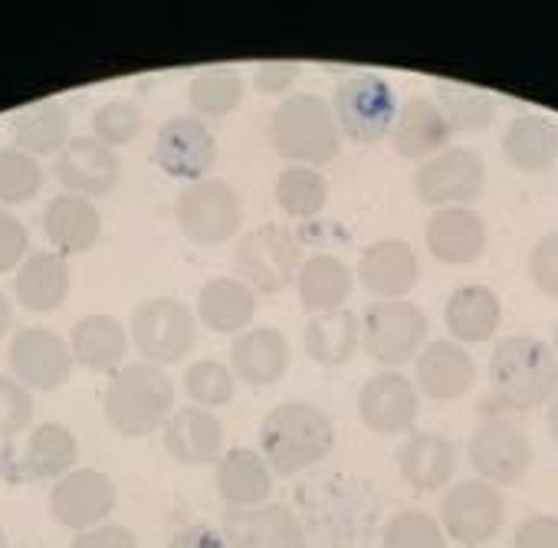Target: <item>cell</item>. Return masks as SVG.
I'll use <instances>...</instances> for the list:
<instances>
[{"label": "cell", "instance_id": "31", "mask_svg": "<svg viewBox=\"0 0 558 548\" xmlns=\"http://www.w3.org/2000/svg\"><path fill=\"white\" fill-rule=\"evenodd\" d=\"M444 322L457 345H480L496 336L502 322V303L489 287L470 283L453 290L444 309Z\"/></svg>", "mask_w": 558, "mask_h": 548}, {"label": "cell", "instance_id": "2", "mask_svg": "<svg viewBox=\"0 0 558 548\" xmlns=\"http://www.w3.org/2000/svg\"><path fill=\"white\" fill-rule=\"evenodd\" d=\"M269 145L287 161L316 168L329 165L342 151V132L332 102L313 93H296L269 115Z\"/></svg>", "mask_w": 558, "mask_h": 548}, {"label": "cell", "instance_id": "22", "mask_svg": "<svg viewBox=\"0 0 558 548\" xmlns=\"http://www.w3.org/2000/svg\"><path fill=\"white\" fill-rule=\"evenodd\" d=\"M290 368V339L272 326H253L240 336H233L230 345V372L253 385L269 388Z\"/></svg>", "mask_w": 558, "mask_h": 548}, {"label": "cell", "instance_id": "11", "mask_svg": "<svg viewBox=\"0 0 558 548\" xmlns=\"http://www.w3.org/2000/svg\"><path fill=\"white\" fill-rule=\"evenodd\" d=\"M8 365L11 378L21 381L27 391H57L73 378L76 358L63 336H57L53 329L31 326L11 339Z\"/></svg>", "mask_w": 558, "mask_h": 548}, {"label": "cell", "instance_id": "14", "mask_svg": "<svg viewBox=\"0 0 558 548\" xmlns=\"http://www.w3.org/2000/svg\"><path fill=\"white\" fill-rule=\"evenodd\" d=\"M155 165L178 181H204L207 171L217 161V142L214 132L204 125V119L197 115H174L168 119L158 135H155Z\"/></svg>", "mask_w": 558, "mask_h": 548}, {"label": "cell", "instance_id": "9", "mask_svg": "<svg viewBox=\"0 0 558 548\" xmlns=\"http://www.w3.org/2000/svg\"><path fill=\"white\" fill-rule=\"evenodd\" d=\"M427 345V316L408 300L375 303L362 316V349L385 368H401Z\"/></svg>", "mask_w": 558, "mask_h": 548}, {"label": "cell", "instance_id": "46", "mask_svg": "<svg viewBox=\"0 0 558 548\" xmlns=\"http://www.w3.org/2000/svg\"><path fill=\"white\" fill-rule=\"evenodd\" d=\"M31 256V230L14 214H0V277L11 269H21V263Z\"/></svg>", "mask_w": 558, "mask_h": 548}, {"label": "cell", "instance_id": "41", "mask_svg": "<svg viewBox=\"0 0 558 548\" xmlns=\"http://www.w3.org/2000/svg\"><path fill=\"white\" fill-rule=\"evenodd\" d=\"M44 187V165L21 151V148H0V204H27Z\"/></svg>", "mask_w": 558, "mask_h": 548}, {"label": "cell", "instance_id": "12", "mask_svg": "<svg viewBox=\"0 0 558 548\" xmlns=\"http://www.w3.org/2000/svg\"><path fill=\"white\" fill-rule=\"evenodd\" d=\"M470 463L489 486H515L532 466L529 434L509 417L483 421L470 437Z\"/></svg>", "mask_w": 558, "mask_h": 548}, {"label": "cell", "instance_id": "23", "mask_svg": "<svg viewBox=\"0 0 558 548\" xmlns=\"http://www.w3.org/2000/svg\"><path fill=\"white\" fill-rule=\"evenodd\" d=\"M256 313H259V296L243 280H230V277H217V280L204 283L197 293V303H194L197 322L217 336L246 332L253 326Z\"/></svg>", "mask_w": 558, "mask_h": 548}, {"label": "cell", "instance_id": "7", "mask_svg": "<svg viewBox=\"0 0 558 548\" xmlns=\"http://www.w3.org/2000/svg\"><path fill=\"white\" fill-rule=\"evenodd\" d=\"M197 342V316L171 300V296H155L135 306L132 313V345L148 365H178L191 355Z\"/></svg>", "mask_w": 558, "mask_h": 548}, {"label": "cell", "instance_id": "21", "mask_svg": "<svg viewBox=\"0 0 558 548\" xmlns=\"http://www.w3.org/2000/svg\"><path fill=\"white\" fill-rule=\"evenodd\" d=\"M476 381V365L463 345L453 339H437L414 358V388L434 401H457Z\"/></svg>", "mask_w": 558, "mask_h": 548}, {"label": "cell", "instance_id": "47", "mask_svg": "<svg viewBox=\"0 0 558 548\" xmlns=\"http://www.w3.org/2000/svg\"><path fill=\"white\" fill-rule=\"evenodd\" d=\"M300 80V63L293 60H266L253 70V86L263 96H287Z\"/></svg>", "mask_w": 558, "mask_h": 548}, {"label": "cell", "instance_id": "1", "mask_svg": "<svg viewBox=\"0 0 558 548\" xmlns=\"http://www.w3.org/2000/svg\"><path fill=\"white\" fill-rule=\"evenodd\" d=\"M336 447L332 417L306 401L276 404L259 424V453L279 476H296L323 463Z\"/></svg>", "mask_w": 558, "mask_h": 548}, {"label": "cell", "instance_id": "20", "mask_svg": "<svg viewBox=\"0 0 558 548\" xmlns=\"http://www.w3.org/2000/svg\"><path fill=\"white\" fill-rule=\"evenodd\" d=\"M486 220L473 207H440L424 227V243L437 263L466 266L476 263L486 249Z\"/></svg>", "mask_w": 558, "mask_h": 548}, {"label": "cell", "instance_id": "26", "mask_svg": "<svg viewBox=\"0 0 558 548\" xmlns=\"http://www.w3.org/2000/svg\"><path fill=\"white\" fill-rule=\"evenodd\" d=\"M214 486L220 499L233 509L263 506L272 492V470L263 453L250 447H233L223 450V456L214 463Z\"/></svg>", "mask_w": 558, "mask_h": 548}, {"label": "cell", "instance_id": "19", "mask_svg": "<svg viewBox=\"0 0 558 548\" xmlns=\"http://www.w3.org/2000/svg\"><path fill=\"white\" fill-rule=\"evenodd\" d=\"M53 174L63 194L93 200V197H106L119 184L122 168H119V155L89 135V138H70V145L53 161Z\"/></svg>", "mask_w": 558, "mask_h": 548}, {"label": "cell", "instance_id": "10", "mask_svg": "<svg viewBox=\"0 0 558 548\" xmlns=\"http://www.w3.org/2000/svg\"><path fill=\"white\" fill-rule=\"evenodd\" d=\"M486 184L483 158L473 148H447L414 171L417 200L427 207H470Z\"/></svg>", "mask_w": 558, "mask_h": 548}, {"label": "cell", "instance_id": "30", "mask_svg": "<svg viewBox=\"0 0 558 548\" xmlns=\"http://www.w3.org/2000/svg\"><path fill=\"white\" fill-rule=\"evenodd\" d=\"M76 460H80L76 434L57 421H47L31 430L24 453L14 466V476H21L27 483L31 479H60L76 470Z\"/></svg>", "mask_w": 558, "mask_h": 548}, {"label": "cell", "instance_id": "18", "mask_svg": "<svg viewBox=\"0 0 558 548\" xmlns=\"http://www.w3.org/2000/svg\"><path fill=\"white\" fill-rule=\"evenodd\" d=\"M421 280V263L417 253L408 240L401 236H385L375 240L362 249L359 259V283L378 296V303H395L404 300Z\"/></svg>", "mask_w": 558, "mask_h": 548}, {"label": "cell", "instance_id": "48", "mask_svg": "<svg viewBox=\"0 0 558 548\" xmlns=\"http://www.w3.org/2000/svg\"><path fill=\"white\" fill-rule=\"evenodd\" d=\"M512 548H558V515H529L515 528Z\"/></svg>", "mask_w": 558, "mask_h": 548}, {"label": "cell", "instance_id": "4", "mask_svg": "<svg viewBox=\"0 0 558 548\" xmlns=\"http://www.w3.org/2000/svg\"><path fill=\"white\" fill-rule=\"evenodd\" d=\"M489 381L506 407L529 411L555 398L558 358L535 336H509L489 355Z\"/></svg>", "mask_w": 558, "mask_h": 548}, {"label": "cell", "instance_id": "5", "mask_svg": "<svg viewBox=\"0 0 558 548\" xmlns=\"http://www.w3.org/2000/svg\"><path fill=\"white\" fill-rule=\"evenodd\" d=\"M303 266L300 236L283 223H263L236 243V272L256 296L283 293Z\"/></svg>", "mask_w": 558, "mask_h": 548}, {"label": "cell", "instance_id": "28", "mask_svg": "<svg viewBox=\"0 0 558 548\" xmlns=\"http://www.w3.org/2000/svg\"><path fill=\"white\" fill-rule=\"evenodd\" d=\"M66 293H70V266H66L63 253L40 249L21 263L17 277H14V296L24 309L53 313L63 306Z\"/></svg>", "mask_w": 558, "mask_h": 548}, {"label": "cell", "instance_id": "36", "mask_svg": "<svg viewBox=\"0 0 558 548\" xmlns=\"http://www.w3.org/2000/svg\"><path fill=\"white\" fill-rule=\"evenodd\" d=\"M303 349L313 362L326 368H342L362 349V319L349 309L313 316V322L303 332Z\"/></svg>", "mask_w": 558, "mask_h": 548}, {"label": "cell", "instance_id": "3", "mask_svg": "<svg viewBox=\"0 0 558 548\" xmlns=\"http://www.w3.org/2000/svg\"><path fill=\"white\" fill-rule=\"evenodd\" d=\"M174 414L171 378L148 362H132L112 372L106 388V421L122 437H148Z\"/></svg>", "mask_w": 558, "mask_h": 548}, {"label": "cell", "instance_id": "37", "mask_svg": "<svg viewBox=\"0 0 558 548\" xmlns=\"http://www.w3.org/2000/svg\"><path fill=\"white\" fill-rule=\"evenodd\" d=\"M272 197L287 217H319L329 204V181L319 168L306 165H290L287 171H279L272 181Z\"/></svg>", "mask_w": 558, "mask_h": 548}, {"label": "cell", "instance_id": "50", "mask_svg": "<svg viewBox=\"0 0 558 548\" xmlns=\"http://www.w3.org/2000/svg\"><path fill=\"white\" fill-rule=\"evenodd\" d=\"M168 548H230V545H227L223 532L197 522V525H184L181 532H174Z\"/></svg>", "mask_w": 558, "mask_h": 548}, {"label": "cell", "instance_id": "32", "mask_svg": "<svg viewBox=\"0 0 558 548\" xmlns=\"http://www.w3.org/2000/svg\"><path fill=\"white\" fill-rule=\"evenodd\" d=\"M398 470L414 489L437 492L457 473V447L440 434H411L398 450Z\"/></svg>", "mask_w": 558, "mask_h": 548}, {"label": "cell", "instance_id": "16", "mask_svg": "<svg viewBox=\"0 0 558 548\" xmlns=\"http://www.w3.org/2000/svg\"><path fill=\"white\" fill-rule=\"evenodd\" d=\"M417 414H421L417 388L411 378L398 372L372 375L359 391V417L368 430L381 437L408 434L417 424Z\"/></svg>", "mask_w": 558, "mask_h": 548}, {"label": "cell", "instance_id": "15", "mask_svg": "<svg viewBox=\"0 0 558 548\" xmlns=\"http://www.w3.org/2000/svg\"><path fill=\"white\" fill-rule=\"evenodd\" d=\"M119 502L116 483L102 470H73L60 476L50 489V512L63 528L86 532L102 525Z\"/></svg>", "mask_w": 558, "mask_h": 548}, {"label": "cell", "instance_id": "17", "mask_svg": "<svg viewBox=\"0 0 558 548\" xmlns=\"http://www.w3.org/2000/svg\"><path fill=\"white\" fill-rule=\"evenodd\" d=\"M223 538L230 548H306L303 522L279 502L230 509L223 515Z\"/></svg>", "mask_w": 558, "mask_h": 548}, {"label": "cell", "instance_id": "42", "mask_svg": "<svg viewBox=\"0 0 558 548\" xmlns=\"http://www.w3.org/2000/svg\"><path fill=\"white\" fill-rule=\"evenodd\" d=\"M142 125H145L142 109H138V102H132V99H109V102H102V106L93 112V119H89L93 138L102 142V145L112 148V151L132 145V142L142 135Z\"/></svg>", "mask_w": 558, "mask_h": 548}, {"label": "cell", "instance_id": "45", "mask_svg": "<svg viewBox=\"0 0 558 548\" xmlns=\"http://www.w3.org/2000/svg\"><path fill=\"white\" fill-rule=\"evenodd\" d=\"M529 277L542 296L558 300V230L535 240L529 253Z\"/></svg>", "mask_w": 558, "mask_h": 548}, {"label": "cell", "instance_id": "29", "mask_svg": "<svg viewBox=\"0 0 558 548\" xmlns=\"http://www.w3.org/2000/svg\"><path fill=\"white\" fill-rule=\"evenodd\" d=\"M44 230L57 253L76 256L96 246L102 233V214L93 200L76 194H57L44 210Z\"/></svg>", "mask_w": 558, "mask_h": 548}, {"label": "cell", "instance_id": "52", "mask_svg": "<svg viewBox=\"0 0 558 548\" xmlns=\"http://www.w3.org/2000/svg\"><path fill=\"white\" fill-rule=\"evenodd\" d=\"M548 430H551V437H555V443H558V391H555V398L548 401Z\"/></svg>", "mask_w": 558, "mask_h": 548}, {"label": "cell", "instance_id": "33", "mask_svg": "<svg viewBox=\"0 0 558 548\" xmlns=\"http://www.w3.org/2000/svg\"><path fill=\"white\" fill-rule=\"evenodd\" d=\"M70 352L76 365L89 372H119L129 355V332L116 316H106V313L83 316L73 326Z\"/></svg>", "mask_w": 558, "mask_h": 548}, {"label": "cell", "instance_id": "40", "mask_svg": "<svg viewBox=\"0 0 558 548\" xmlns=\"http://www.w3.org/2000/svg\"><path fill=\"white\" fill-rule=\"evenodd\" d=\"M184 394L194 401V407H204V411L223 407L236 394V375L230 372V365L214 362V358L194 362L184 372Z\"/></svg>", "mask_w": 558, "mask_h": 548}, {"label": "cell", "instance_id": "25", "mask_svg": "<svg viewBox=\"0 0 558 548\" xmlns=\"http://www.w3.org/2000/svg\"><path fill=\"white\" fill-rule=\"evenodd\" d=\"M450 125L440 112V106L427 96H414L404 106H398V119L391 129V142L395 151L401 158H414V161H427L440 151H447L450 142Z\"/></svg>", "mask_w": 558, "mask_h": 548}, {"label": "cell", "instance_id": "51", "mask_svg": "<svg viewBox=\"0 0 558 548\" xmlns=\"http://www.w3.org/2000/svg\"><path fill=\"white\" fill-rule=\"evenodd\" d=\"M11 322H14V306L4 293H0V339L11 332Z\"/></svg>", "mask_w": 558, "mask_h": 548}, {"label": "cell", "instance_id": "38", "mask_svg": "<svg viewBox=\"0 0 558 548\" xmlns=\"http://www.w3.org/2000/svg\"><path fill=\"white\" fill-rule=\"evenodd\" d=\"M187 102L197 119H223L243 102V76L230 66H210L191 76Z\"/></svg>", "mask_w": 558, "mask_h": 548}, {"label": "cell", "instance_id": "27", "mask_svg": "<svg viewBox=\"0 0 558 548\" xmlns=\"http://www.w3.org/2000/svg\"><path fill=\"white\" fill-rule=\"evenodd\" d=\"M296 290H300V306L306 313H313V316L339 313L355 290V272L349 269L345 259H339L332 253H316V256L303 259Z\"/></svg>", "mask_w": 558, "mask_h": 548}, {"label": "cell", "instance_id": "43", "mask_svg": "<svg viewBox=\"0 0 558 548\" xmlns=\"http://www.w3.org/2000/svg\"><path fill=\"white\" fill-rule=\"evenodd\" d=\"M381 548H447V535L434 515L421 509H404L388 519L381 532Z\"/></svg>", "mask_w": 558, "mask_h": 548}, {"label": "cell", "instance_id": "44", "mask_svg": "<svg viewBox=\"0 0 558 548\" xmlns=\"http://www.w3.org/2000/svg\"><path fill=\"white\" fill-rule=\"evenodd\" d=\"M34 424V394L14 381L11 375H0V437H17Z\"/></svg>", "mask_w": 558, "mask_h": 548}, {"label": "cell", "instance_id": "35", "mask_svg": "<svg viewBox=\"0 0 558 548\" xmlns=\"http://www.w3.org/2000/svg\"><path fill=\"white\" fill-rule=\"evenodd\" d=\"M70 109L57 99H44L34 102L27 109H21L11 122V135H14V148L40 158V155H60L70 145Z\"/></svg>", "mask_w": 558, "mask_h": 548}, {"label": "cell", "instance_id": "6", "mask_svg": "<svg viewBox=\"0 0 558 548\" xmlns=\"http://www.w3.org/2000/svg\"><path fill=\"white\" fill-rule=\"evenodd\" d=\"M332 112L342 138L355 145H378L391 135L398 119L395 86L378 73H352L336 86Z\"/></svg>", "mask_w": 558, "mask_h": 548}, {"label": "cell", "instance_id": "49", "mask_svg": "<svg viewBox=\"0 0 558 548\" xmlns=\"http://www.w3.org/2000/svg\"><path fill=\"white\" fill-rule=\"evenodd\" d=\"M73 548H138V541H135L132 528L102 522V525H96V528L76 532Z\"/></svg>", "mask_w": 558, "mask_h": 548}, {"label": "cell", "instance_id": "24", "mask_svg": "<svg viewBox=\"0 0 558 548\" xmlns=\"http://www.w3.org/2000/svg\"><path fill=\"white\" fill-rule=\"evenodd\" d=\"M161 430L168 453L184 466H210L223 456V427L204 407H178Z\"/></svg>", "mask_w": 558, "mask_h": 548}, {"label": "cell", "instance_id": "8", "mask_svg": "<svg viewBox=\"0 0 558 548\" xmlns=\"http://www.w3.org/2000/svg\"><path fill=\"white\" fill-rule=\"evenodd\" d=\"M174 220L181 233L197 246L227 243L243 220L236 191L220 178H204L187 184L174 200Z\"/></svg>", "mask_w": 558, "mask_h": 548}, {"label": "cell", "instance_id": "13", "mask_svg": "<svg viewBox=\"0 0 558 548\" xmlns=\"http://www.w3.org/2000/svg\"><path fill=\"white\" fill-rule=\"evenodd\" d=\"M502 519H506V502L499 489L489 486L486 479L457 483L444 496V506H440L444 535H450L453 541L466 548H476L496 538V532L502 528Z\"/></svg>", "mask_w": 558, "mask_h": 548}, {"label": "cell", "instance_id": "54", "mask_svg": "<svg viewBox=\"0 0 558 548\" xmlns=\"http://www.w3.org/2000/svg\"><path fill=\"white\" fill-rule=\"evenodd\" d=\"M0 548H8V538L4 535H0Z\"/></svg>", "mask_w": 558, "mask_h": 548}, {"label": "cell", "instance_id": "34", "mask_svg": "<svg viewBox=\"0 0 558 548\" xmlns=\"http://www.w3.org/2000/svg\"><path fill=\"white\" fill-rule=\"evenodd\" d=\"M502 155L515 171H548L558 161V125L548 115L512 119L502 135Z\"/></svg>", "mask_w": 558, "mask_h": 548}, {"label": "cell", "instance_id": "53", "mask_svg": "<svg viewBox=\"0 0 558 548\" xmlns=\"http://www.w3.org/2000/svg\"><path fill=\"white\" fill-rule=\"evenodd\" d=\"M551 352H555V358H558V326H555V336H551Z\"/></svg>", "mask_w": 558, "mask_h": 548}, {"label": "cell", "instance_id": "39", "mask_svg": "<svg viewBox=\"0 0 558 548\" xmlns=\"http://www.w3.org/2000/svg\"><path fill=\"white\" fill-rule=\"evenodd\" d=\"M450 125V132H483L496 122L499 102L473 86H457V83H444L440 96L434 99Z\"/></svg>", "mask_w": 558, "mask_h": 548}]
</instances>
